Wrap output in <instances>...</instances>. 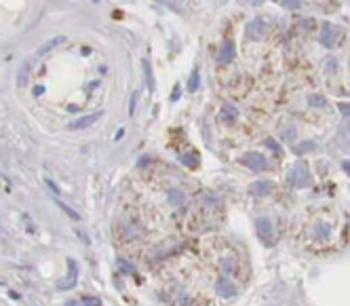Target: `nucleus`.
Returning <instances> with one entry per match:
<instances>
[{
  "instance_id": "f257e3e1",
  "label": "nucleus",
  "mask_w": 350,
  "mask_h": 306,
  "mask_svg": "<svg viewBox=\"0 0 350 306\" xmlns=\"http://www.w3.org/2000/svg\"><path fill=\"white\" fill-rule=\"evenodd\" d=\"M289 182L294 184L295 188H308V184H310V171H308L306 165L297 163L295 167L289 171Z\"/></svg>"
},
{
  "instance_id": "f03ea898",
  "label": "nucleus",
  "mask_w": 350,
  "mask_h": 306,
  "mask_svg": "<svg viewBox=\"0 0 350 306\" xmlns=\"http://www.w3.org/2000/svg\"><path fill=\"white\" fill-rule=\"evenodd\" d=\"M68 275L66 279H61V281H57L55 287L59 289V291H68V289H74V285L76 281H78V266H76V262L72 258H68Z\"/></svg>"
},
{
  "instance_id": "7ed1b4c3",
  "label": "nucleus",
  "mask_w": 350,
  "mask_h": 306,
  "mask_svg": "<svg viewBox=\"0 0 350 306\" xmlns=\"http://www.w3.org/2000/svg\"><path fill=\"white\" fill-rule=\"evenodd\" d=\"M240 163L245 165V167H249L251 171H266L268 169V158H266L264 154H259V152H249L247 156L240 158Z\"/></svg>"
},
{
  "instance_id": "20e7f679",
  "label": "nucleus",
  "mask_w": 350,
  "mask_h": 306,
  "mask_svg": "<svg viewBox=\"0 0 350 306\" xmlns=\"http://www.w3.org/2000/svg\"><path fill=\"white\" fill-rule=\"evenodd\" d=\"M258 237L264 241V245H272L275 243V230H272V224H270V220H266V218H259L258 220Z\"/></svg>"
},
{
  "instance_id": "39448f33",
  "label": "nucleus",
  "mask_w": 350,
  "mask_h": 306,
  "mask_svg": "<svg viewBox=\"0 0 350 306\" xmlns=\"http://www.w3.org/2000/svg\"><path fill=\"white\" fill-rule=\"evenodd\" d=\"M310 234H313V239L316 241V243H323V241H327L329 237H332V226H329V222H325V220H316L313 224Z\"/></svg>"
},
{
  "instance_id": "423d86ee",
  "label": "nucleus",
  "mask_w": 350,
  "mask_h": 306,
  "mask_svg": "<svg viewBox=\"0 0 350 306\" xmlns=\"http://www.w3.org/2000/svg\"><path fill=\"white\" fill-rule=\"evenodd\" d=\"M220 272H221V277H234L239 272V260L237 256H221L220 260Z\"/></svg>"
},
{
  "instance_id": "0eeeda50",
  "label": "nucleus",
  "mask_w": 350,
  "mask_h": 306,
  "mask_svg": "<svg viewBox=\"0 0 350 306\" xmlns=\"http://www.w3.org/2000/svg\"><path fill=\"white\" fill-rule=\"evenodd\" d=\"M245 34L251 38V40H259L266 34V23L262 19H251L249 23L245 25Z\"/></svg>"
},
{
  "instance_id": "6e6552de",
  "label": "nucleus",
  "mask_w": 350,
  "mask_h": 306,
  "mask_svg": "<svg viewBox=\"0 0 350 306\" xmlns=\"http://www.w3.org/2000/svg\"><path fill=\"white\" fill-rule=\"evenodd\" d=\"M215 291H218L221 298H232V296H237V285L228 277H220L218 281H215Z\"/></svg>"
},
{
  "instance_id": "1a4fd4ad",
  "label": "nucleus",
  "mask_w": 350,
  "mask_h": 306,
  "mask_svg": "<svg viewBox=\"0 0 350 306\" xmlns=\"http://www.w3.org/2000/svg\"><path fill=\"white\" fill-rule=\"evenodd\" d=\"M275 188H276V184L272 180H258V182H253L249 186V192L256 194V196H266V194H270Z\"/></svg>"
},
{
  "instance_id": "9d476101",
  "label": "nucleus",
  "mask_w": 350,
  "mask_h": 306,
  "mask_svg": "<svg viewBox=\"0 0 350 306\" xmlns=\"http://www.w3.org/2000/svg\"><path fill=\"white\" fill-rule=\"evenodd\" d=\"M101 116H104V112L97 110V112H93V114H87V116H80L78 120H74V123H70V129H74V131H80V129H87V127H91L95 120H99Z\"/></svg>"
},
{
  "instance_id": "9b49d317",
  "label": "nucleus",
  "mask_w": 350,
  "mask_h": 306,
  "mask_svg": "<svg viewBox=\"0 0 350 306\" xmlns=\"http://www.w3.org/2000/svg\"><path fill=\"white\" fill-rule=\"evenodd\" d=\"M335 32H338V30H335V25H333V23H329V21H325V23H323L321 42L325 44V47H329V49H332V47H335V36H333Z\"/></svg>"
},
{
  "instance_id": "f8f14e48",
  "label": "nucleus",
  "mask_w": 350,
  "mask_h": 306,
  "mask_svg": "<svg viewBox=\"0 0 350 306\" xmlns=\"http://www.w3.org/2000/svg\"><path fill=\"white\" fill-rule=\"evenodd\" d=\"M142 66H144V76H146V87H148V91H154V89H156L154 70H152V63H150L148 57H144V59H142Z\"/></svg>"
},
{
  "instance_id": "ddd939ff",
  "label": "nucleus",
  "mask_w": 350,
  "mask_h": 306,
  "mask_svg": "<svg viewBox=\"0 0 350 306\" xmlns=\"http://www.w3.org/2000/svg\"><path fill=\"white\" fill-rule=\"evenodd\" d=\"M218 59H220V63H230V61L234 59V42L230 40V38H228V40L221 44Z\"/></svg>"
},
{
  "instance_id": "4468645a",
  "label": "nucleus",
  "mask_w": 350,
  "mask_h": 306,
  "mask_svg": "<svg viewBox=\"0 0 350 306\" xmlns=\"http://www.w3.org/2000/svg\"><path fill=\"white\" fill-rule=\"evenodd\" d=\"M63 40H66V36H53V38H51V40H47V42H42V44H40V47H38V49H36V55H38V57H42V55H47V53H49V51H53V49L57 47V44H61Z\"/></svg>"
},
{
  "instance_id": "2eb2a0df",
  "label": "nucleus",
  "mask_w": 350,
  "mask_h": 306,
  "mask_svg": "<svg viewBox=\"0 0 350 306\" xmlns=\"http://www.w3.org/2000/svg\"><path fill=\"white\" fill-rule=\"evenodd\" d=\"M167 201H169V205L180 207L186 203V194H184V190H180V188H171L167 192Z\"/></svg>"
},
{
  "instance_id": "dca6fc26",
  "label": "nucleus",
  "mask_w": 350,
  "mask_h": 306,
  "mask_svg": "<svg viewBox=\"0 0 350 306\" xmlns=\"http://www.w3.org/2000/svg\"><path fill=\"white\" fill-rule=\"evenodd\" d=\"M180 161L186 165V167H199V163H201V158H199V152H186V154H182L180 156Z\"/></svg>"
},
{
  "instance_id": "f3484780",
  "label": "nucleus",
  "mask_w": 350,
  "mask_h": 306,
  "mask_svg": "<svg viewBox=\"0 0 350 306\" xmlns=\"http://www.w3.org/2000/svg\"><path fill=\"white\" fill-rule=\"evenodd\" d=\"M239 116V110H237V106H232V104H226L224 106V110H221V118L228 120V123H232V120H237Z\"/></svg>"
},
{
  "instance_id": "a211bd4d",
  "label": "nucleus",
  "mask_w": 350,
  "mask_h": 306,
  "mask_svg": "<svg viewBox=\"0 0 350 306\" xmlns=\"http://www.w3.org/2000/svg\"><path fill=\"white\" fill-rule=\"evenodd\" d=\"M199 87H201V72L194 68L192 74H190V80H188V89L194 93V91H199Z\"/></svg>"
},
{
  "instance_id": "6ab92c4d",
  "label": "nucleus",
  "mask_w": 350,
  "mask_h": 306,
  "mask_svg": "<svg viewBox=\"0 0 350 306\" xmlns=\"http://www.w3.org/2000/svg\"><path fill=\"white\" fill-rule=\"evenodd\" d=\"M308 104L314 108H323V106H327V99H325V95H321V93H313L308 97Z\"/></svg>"
},
{
  "instance_id": "aec40b11",
  "label": "nucleus",
  "mask_w": 350,
  "mask_h": 306,
  "mask_svg": "<svg viewBox=\"0 0 350 306\" xmlns=\"http://www.w3.org/2000/svg\"><path fill=\"white\" fill-rule=\"evenodd\" d=\"M57 207H59V209H61V211H63V213H66V215H68V218H72L74 222H78V220H80V215H78V213H76V211H74V209H70V207L66 205V203H61V201H57Z\"/></svg>"
},
{
  "instance_id": "412c9836",
  "label": "nucleus",
  "mask_w": 350,
  "mask_h": 306,
  "mask_svg": "<svg viewBox=\"0 0 350 306\" xmlns=\"http://www.w3.org/2000/svg\"><path fill=\"white\" fill-rule=\"evenodd\" d=\"M281 2V6H285V9H289V11H295V9H300L304 0H278Z\"/></svg>"
},
{
  "instance_id": "4be33fe9",
  "label": "nucleus",
  "mask_w": 350,
  "mask_h": 306,
  "mask_svg": "<svg viewBox=\"0 0 350 306\" xmlns=\"http://www.w3.org/2000/svg\"><path fill=\"white\" fill-rule=\"evenodd\" d=\"M28 70H30L28 63H25V66L19 70V76H17V85H19V87H23L25 82H28Z\"/></svg>"
},
{
  "instance_id": "5701e85b",
  "label": "nucleus",
  "mask_w": 350,
  "mask_h": 306,
  "mask_svg": "<svg viewBox=\"0 0 350 306\" xmlns=\"http://www.w3.org/2000/svg\"><path fill=\"white\" fill-rule=\"evenodd\" d=\"M80 302H82V306H101V300L95 296H82Z\"/></svg>"
},
{
  "instance_id": "b1692460",
  "label": "nucleus",
  "mask_w": 350,
  "mask_h": 306,
  "mask_svg": "<svg viewBox=\"0 0 350 306\" xmlns=\"http://www.w3.org/2000/svg\"><path fill=\"white\" fill-rule=\"evenodd\" d=\"M137 101H139V91H133V93H131V101H129V114H131V116L135 114Z\"/></svg>"
},
{
  "instance_id": "393cba45",
  "label": "nucleus",
  "mask_w": 350,
  "mask_h": 306,
  "mask_svg": "<svg viewBox=\"0 0 350 306\" xmlns=\"http://www.w3.org/2000/svg\"><path fill=\"white\" fill-rule=\"evenodd\" d=\"M314 148H316V144H314V142H304V144H300V146H297V148H295V152H297V154H304V152H308V150H314Z\"/></svg>"
},
{
  "instance_id": "a878e982",
  "label": "nucleus",
  "mask_w": 350,
  "mask_h": 306,
  "mask_svg": "<svg viewBox=\"0 0 350 306\" xmlns=\"http://www.w3.org/2000/svg\"><path fill=\"white\" fill-rule=\"evenodd\" d=\"M264 144H266V146H268V148H270L272 152H276V154H281V146H278V144L275 142V139H270V137H268V139H266V142H264Z\"/></svg>"
},
{
  "instance_id": "bb28decb",
  "label": "nucleus",
  "mask_w": 350,
  "mask_h": 306,
  "mask_svg": "<svg viewBox=\"0 0 350 306\" xmlns=\"http://www.w3.org/2000/svg\"><path fill=\"white\" fill-rule=\"evenodd\" d=\"M118 268H120V270H127V272H135V266L129 264V262H125V260H118Z\"/></svg>"
},
{
  "instance_id": "cd10ccee",
  "label": "nucleus",
  "mask_w": 350,
  "mask_h": 306,
  "mask_svg": "<svg viewBox=\"0 0 350 306\" xmlns=\"http://www.w3.org/2000/svg\"><path fill=\"white\" fill-rule=\"evenodd\" d=\"M294 137H295V129L283 131V139H287V142H294Z\"/></svg>"
},
{
  "instance_id": "c85d7f7f",
  "label": "nucleus",
  "mask_w": 350,
  "mask_h": 306,
  "mask_svg": "<svg viewBox=\"0 0 350 306\" xmlns=\"http://www.w3.org/2000/svg\"><path fill=\"white\" fill-rule=\"evenodd\" d=\"M180 95H182V89H180V85H175L173 93H171V101H177V99H180Z\"/></svg>"
},
{
  "instance_id": "c756f323",
  "label": "nucleus",
  "mask_w": 350,
  "mask_h": 306,
  "mask_svg": "<svg viewBox=\"0 0 350 306\" xmlns=\"http://www.w3.org/2000/svg\"><path fill=\"white\" fill-rule=\"evenodd\" d=\"M47 186L51 188V192H57V194H59V188H57V186H55V182H51V180H47Z\"/></svg>"
},
{
  "instance_id": "7c9ffc66",
  "label": "nucleus",
  "mask_w": 350,
  "mask_h": 306,
  "mask_svg": "<svg viewBox=\"0 0 350 306\" xmlns=\"http://www.w3.org/2000/svg\"><path fill=\"white\" fill-rule=\"evenodd\" d=\"M42 93H44V87H42V85H38V87L34 89V95H42Z\"/></svg>"
},
{
  "instance_id": "2f4dec72",
  "label": "nucleus",
  "mask_w": 350,
  "mask_h": 306,
  "mask_svg": "<svg viewBox=\"0 0 350 306\" xmlns=\"http://www.w3.org/2000/svg\"><path fill=\"white\" fill-rule=\"evenodd\" d=\"M66 306H82V302L80 300H70V302H66Z\"/></svg>"
},
{
  "instance_id": "473e14b6",
  "label": "nucleus",
  "mask_w": 350,
  "mask_h": 306,
  "mask_svg": "<svg viewBox=\"0 0 350 306\" xmlns=\"http://www.w3.org/2000/svg\"><path fill=\"white\" fill-rule=\"evenodd\" d=\"M340 110L344 112V114H348V106H346V104H340Z\"/></svg>"
},
{
  "instance_id": "72a5a7b5",
  "label": "nucleus",
  "mask_w": 350,
  "mask_h": 306,
  "mask_svg": "<svg viewBox=\"0 0 350 306\" xmlns=\"http://www.w3.org/2000/svg\"><path fill=\"white\" fill-rule=\"evenodd\" d=\"M123 133H125V129H118V131H116V137H114V139H120V137H123Z\"/></svg>"
},
{
  "instance_id": "f704fd0d",
  "label": "nucleus",
  "mask_w": 350,
  "mask_h": 306,
  "mask_svg": "<svg viewBox=\"0 0 350 306\" xmlns=\"http://www.w3.org/2000/svg\"><path fill=\"white\" fill-rule=\"evenodd\" d=\"M249 4H253V6H258V4H262V0H249Z\"/></svg>"
},
{
  "instance_id": "c9c22d12",
  "label": "nucleus",
  "mask_w": 350,
  "mask_h": 306,
  "mask_svg": "<svg viewBox=\"0 0 350 306\" xmlns=\"http://www.w3.org/2000/svg\"><path fill=\"white\" fill-rule=\"evenodd\" d=\"M342 167H344V171L348 173V169H350V163H348V161H344V165H342Z\"/></svg>"
},
{
  "instance_id": "e433bc0d",
  "label": "nucleus",
  "mask_w": 350,
  "mask_h": 306,
  "mask_svg": "<svg viewBox=\"0 0 350 306\" xmlns=\"http://www.w3.org/2000/svg\"><path fill=\"white\" fill-rule=\"evenodd\" d=\"M93 2H99V0H93Z\"/></svg>"
}]
</instances>
